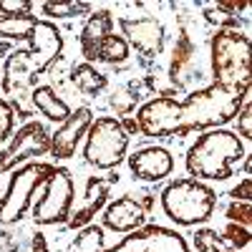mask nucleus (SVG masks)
Masks as SVG:
<instances>
[{
    "label": "nucleus",
    "instance_id": "1",
    "mask_svg": "<svg viewBox=\"0 0 252 252\" xmlns=\"http://www.w3.org/2000/svg\"><path fill=\"white\" fill-rule=\"evenodd\" d=\"M63 53V35L56 23L51 20H38L28 48L13 51L3 61V91L15 94L26 86L35 89V81L43 76Z\"/></svg>",
    "mask_w": 252,
    "mask_h": 252
},
{
    "label": "nucleus",
    "instance_id": "2",
    "mask_svg": "<svg viewBox=\"0 0 252 252\" xmlns=\"http://www.w3.org/2000/svg\"><path fill=\"white\" fill-rule=\"evenodd\" d=\"M247 98L250 91H232L220 83H209V86L187 94L184 101H177V136L224 129V124L235 121Z\"/></svg>",
    "mask_w": 252,
    "mask_h": 252
},
{
    "label": "nucleus",
    "instance_id": "3",
    "mask_svg": "<svg viewBox=\"0 0 252 252\" xmlns=\"http://www.w3.org/2000/svg\"><path fill=\"white\" fill-rule=\"evenodd\" d=\"M247 157L245 141L232 129H209L202 131L194 144L187 149L184 166L192 179L199 182H227L235 174L237 164Z\"/></svg>",
    "mask_w": 252,
    "mask_h": 252
},
{
    "label": "nucleus",
    "instance_id": "4",
    "mask_svg": "<svg viewBox=\"0 0 252 252\" xmlns=\"http://www.w3.org/2000/svg\"><path fill=\"white\" fill-rule=\"evenodd\" d=\"M161 209L177 227H197L212 220L217 192L199 179L177 177L161 189Z\"/></svg>",
    "mask_w": 252,
    "mask_h": 252
},
{
    "label": "nucleus",
    "instance_id": "5",
    "mask_svg": "<svg viewBox=\"0 0 252 252\" xmlns=\"http://www.w3.org/2000/svg\"><path fill=\"white\" fill-rule=\"evenodd\" d=\"M212 83L232 91H250V38L242 31H215L209 38Z\"/></svg>",
    "mask_w": 252,
    "mask_h": 252
},
{
    "label": "nucleus",
    "instance_id": "6",
    "mask_svg": "<svg viewBox=\"0 0 252 252\" xmlns=\"http://www.w3.org/2000/svg\"><path fill=\"white\" fill-rule=\"evenodd\" d=\"M83 144V161L94 169L114 172L126 159L131 136L124 131L121 119L116 116H96L86 131Z\"/></svg>",
    "mask_w": 252,
    "mask_h": 252
},
{
    "label": "nucleus",
    "instance_id": "7",
    "mask_svg": "<svg viewBox=\"0 0 252 252\" xmlns=\"http://www.w3.org/2000/svg\"><path fill=\"white\" fill-rule=\"evenodd\" d=\"M56 172V164L48 161H28L20 169H13V177L0 197V224H15L33 207V197Z\"/></svg>",
    "mask_w": 252,
    "mask_h": 252
},
{
    "label": "nucleus",
    "instance_id": "8",
    "mask_svg": "<svg viewBox=\"0 0 252 252\" xmlns=\"http://www.w3.org/2000/svg\"><path fill=\"white\" fill-rule=\"evenodd\" d=\"M38 192L40 197L31 207L33 222L40 227L66 224L73 212V202H76V182L71 172L66 166H56V172L46 179V184Z\"/></svg>",
    "mask_w": 252,
    "mask_h": 252
},
{
    "label": "nucleus",
    "instance_id": "9",
    "mask_svg": "<svg viewBox=\"0 0 252 252\" xmlns=\"http://www.w3.org/2000/svg\"><path fill=\"white\" fill-rule=\"evenodd\" d=\"M166 76H169L172 89L169 91H184L189 89V83L194 78H202L199 68V38L197 31L189 20L182 15L179 18V28H177V40L172 48V58L166 66Z\"/></svg>",
    "mask_w": 252,
    "mask_h": 252
},
{
    "label": "nucleus",
    "instance_id": "10",
    "mask_svg": "<svg viewBox=\"0 0 252 252\" xmlns=\"http://www.w3.org/2000/svg\"><path fill=\"white\" fill-rule=\"evenodd\" d=\"M51 152V131L40 121H26L10 136L8 146L0 149V174L13 172L18 164H28L33 157Z\"/></svg>",
    "mask_w": 252,
    "mask_h": 252
},
{
    "label": "nucleus",
    "instance_id": "11",
    "mask_svg": "<svg viewBox=\"0 0 252 252\" xmlns=\"http://www.w3.org/2000/svg\"><path fill=\"white\" fill-rule=\"evenodd\" d=\"M116 23L121 28L124 40L129 43V48H134L146 61L159 58V53L164 51V40H166V31L159 18L149 13H129V15H119Z\"/></svg>",
    "mask_w": 252,
    "mask_h": 252
},
{
    "label": "nucleus",
    "instance_id": "12",
    "mask_svg": "<svg viewBox=\"0 0 252 252\" xmlns=\"http://www.w3.org/2000/svg\"><path fill=\"white\" fill-rule=\"evenodd\" d=\"M103 252H192L182 232L164 224H144Z\"/></svg>",
    "mask_w": 252,
    "mask_h": 252
},
{
    "label": "nucleus",
    "instance_id": "13",
    "mask_svg": "<svg viewBox=\"0 0 252 252\" xmlns=\"http://www.w3.org/2000/svg\"><path fill=\"white\" fill-rule=\"evenodd\" d=\"M114 184H119V172H109L106 177H96V174L89 177L86 187H83V197L73 207L66 227L68 229H83L86 224H91L94 217L98 212H103V207L109 204V194H111Z\"/></svg>",
    "mask_w": 252,
    "mask_h": 252
},
{
    "label": "nucleus",
    "instance_id": "14",
    "mask_svg": "<svg viewBox=\"0 0 252 252\" xmlns=\"http://www.w3.org/2000/svg\"><path fill=\"white\" fill-rule=\"evenodd\" d=\"M94 119L96 116H94V111L89 106H81V109L71 111V116L51 134V157H56L58 161L71 159L76 154V149H78L81 139L86 136Z\"/></svg>",
    "mask_w": 252,
    "mask_h": 252
},
{
    "label": "nucleus",
    "instance_id": "15",
    "mask_svg": "<svg viewBox=\"0 0 252 252\" xmlns=\"http://www.w3.org/2000/svg\"><path fill=\"white\" fill-rule=\"evenodd\" d=\"M126 161H129L134 179L146 182V184L161 182L166 177H172L174 172V157L164 146H141V149L126 157Z\"/></svg>",
    "mask_w": 252,
    "mask_h": 252
},
{
    "label": "nucleus",
    "instance_id": "16",
    "mask_svg": "<svg viewBox=\"0 0 252 252\" xmlns=\"http://www.w3.org/2000/svg\"><path fill=\"white\" fill-rule=\"evenodd\" d=\"M146 215L144 207L131 197V194H124V197H116L114 202H109L101 212V222L106 229L111 232H119V235H129V232H136L146 224Z\"/></svg>",
    "mask_w": 252,
    "mask_h": 252
},
{
    "label": "nucleus",
    "instance_id": "17",
    "mask_svg": "<svg viewBox=\"0 0 252 252\" xmlns=\"http://www.w3.org/2000/svg\"><path fill=\"white\" fill-rule=\"evenodd\" d=\"M109 33H114V13L111 10H94L89 15V20L83 23L81 35H78V48H81L83 63H91V56H94L96 46Z\"/></svg>",
    "mask_w": 252,
    "mask_h": 252
},
{
    "label": "nucleus",
    "instance_id": "18",
    "mask_svg": "<svg viewBox=\"0 0 252 252\" xmlns=\"http://www.w3.org/2000/svg\"><path fill=\"white\" fill-rule=\"evenodd\" d=\"M31 103L40 116H46L53 124H63L71 116V106L58 96V91L53 86H35L31 91Z\"/></svg>",
    "mask_w": 252,
    "mask_h": 252
},
{
    "label": "nucleus",
    "instance_id": "19",
    "mask_svg": "<svg viewBox=\"0 0 252 252\" xmlns=\"http://www.w3.org/2000/svg\"><path fill=\"white\" fill-rule=\"evenodd\" d=\"M68 76H71V83L83 96H98L109 86L106 73H101L96 66H91V63H76V66H71Z\"/></svg>",
    "mask_w": 252,
    "mask_h": 252
},
{
    "label": "nucleus",
    "instance_id": "20",
    "mask_svg": "<svg viewBox=\"0 0 252 252\" xmlns=\"http://www.w3.org/2000/svg\"><path fill=\"white\" fill-rule=\"evenodd\" d=\"M129 43L124 40L121 33H109L106 38L96 46L94 56H91V66L94 63H106V66H119V63H126L129 61Z\"/></svg>",
    "mask_w": 252,
    "mask_h": 252
},
{
    "label": "nucleus",
    "instance_id": "21",
    "mask_svg": "<svg viewBox=\"0 0 252 252\" xmlns=\"http://www.w3.org/2000/svg\"><path fill=\"white\" fill-rule=\"evenodd\" d=\"M38 23L33 13L20 15H0V40H15V43H28V38Z\"/></svg>",
    "mask_w": 252,
    "mask_h": 252
},
{
    "label": "nucleus",
    "instance_id": "22",
    "mask_svg": "<svg viewBox=\"0 0 252 252\" xmlns=\"http://www.w3.org/2000/svg\"><path fill=\"white\" fill-rule=\"evenodd\" d=\"M141 101L139 91L134 83H124V86H116L109 96V106L119 114V116H129L131 111H136V103Z\"/></svg>",
    "mask_w": 252,
    "mask_h": 252
},
{
    "label": "nucleus",
    "instance_id": "23",
    "mask_svg": "<svg viewBox=\"0 0 252 252\" xmlns=\"http://www.w3.org/2000/svg\"><path fill=\"white\" fill-rule=\"evenodd\" d=\"M71 252H103V227L86 224L76 237V245Z\"/></svg>",
    "mask_w": 252,
    "mask_h": 252
},
{
    "label": "nucleus",
    "instance_id": "24",
    "mask_svg": "<svg viewBox=\"0 0 252 252\" xmlns=\"http://www.w3.org/2000/svg\"><path fill=\"white\" fill-rule=\"evenodd\" d=\"M192 245L197 252H224L229 250L222 240V235L217 232V229H209V227H199L194 229V235H192Z\"/></svg>",
    "mask_w": 252,
    "mask_h": 252
},
{
    "label": "nucleus",
    "instance_id": "25",
    "mask_svg": "<svg viewBox=\"0 0 252 252\" xmlns=\"http://www.w3.org/2000/svg\"><path fill=\"white\" fill-rule=\"evenodd\" d=\"M40 10L48 18H76V15H91L94 5L91 3H43Z\"/></svg>",
    "mask_w": 252,
    "mask_h": 252
},
{
    "label": "nucleus",
    "instance_id": "26",
    "mask_svg": "<svg viewBox=\"0 0 252 252\" xmlns=\"http://www.w3.org/2000/svg\"><path fill=\"white\" fill-rule=\"evenodd\" d=\"M202 18L207 20L209 26H215L217 31H240V26H242V18H240V15H237V18H235V15H227V13L217 10L212 3L204 5Z\"/></svg>",
    "mask_w": 252,
    "mask_h": 252
},
{
    "label": "nucleus",
    "instance_id": "27",
    "mask_svg": "<svg viewBox=\"0 0 252 252\" xmlns=\"http://www.w3.org/2000/svg\"><path fill=\"white\" fill-rule=\"evenodd\" d=\"M222 240H224V245L229 247V250H242V247H247L250 245V229L247 227H240V224H235V222H227L224 224V229H222Z\"/></svg>",
    "mask_w": 252,
    "mask_h": 252
},
{
    "label": "nucleus",
    "instance_id": "28",
    "mask_svg": "<svg viewBox=\"0 0 252 252\" xmlns=\"http://www.w3.org/2000/svg\"><path fill=\"white\" fill-rule=\"evenodd\" d=\"M13 131H15V109H13V103H8L0 96V146L10 141Z\"/></svg>",
    "mask_w": 252,
    "mask_h": 252
},
{
    "label": "nucleus",
    "instance_id": "29",
    "mask_svg": "<svg viewBox=\"0 0 252 252\" xmlns=\"http://www.w3.org/2000/svg\"><path fill=\"white\" fill-rule=\"evenodd\" d=\"M224 217L227 222H235L240 227H247L250 229V222H252V204L250 202H229L227 209H224Z\"/></svg>",
    "mask_w": 252,
    "mask_h": 252
},
{
    "label": "nucleus",
    "instance_id": "30",
    "mask_svg": "<svg viewBox=\"0 0 252 252\" xmlns=\"http://www.w3.org/2000/svg\"><path fill=\"white\" fill-rule=\"evenodd\" d=\"M235 119H237V131L235 134L242 141H250L252 139V106H250V98L242 103V109H240V114Z\"/></svg>",
    "mask_w": 252,
    "mask_h": 252
},
{
    "label": "nucleus",
    "instance_id": "31",
    "mask_svg": "<svg viewBox=\"0 0 252 252\" xmlns=\"http://www.w3.org/2000/svg\"><path fill=\"white\" fill-rule=\"evenodd\" d=\"M31 10H33L31 0H0V15H20Z\"/></svg>",
    "mask_w": 252,
    "mask_h": 252
},
{
    "label": "nucleus",
    "instance_id": "32",
    "mask_svg": "<svg viewBox=\"0 0 252 252\" xmlns=\"http://www.w3.org/2000/svg\"><path fill=\"white\" fill-rule=\"evenodd\" d=\"M217 10H222V13H227V15H235L237 18V13H247L250 10V3L247 0H217V3H212Z\"/></svg>",
    "mask_w": 252,
    "mask_h": 252
},
{
    "label": "nucleus",
    "instance_id": "33",
    "mask_svg": "<svg viewBox=\"0 0 252 252\" xmlns=\"http://www.w3.org/2000/svg\"><path fill=\"white\" fill-rule=\"evenodd\" d=\"M235 202H250L252 199V179L250 177H242V182L237 187H232V192H229Z\"/></svg>",
    "mask_w": 252,
    "mask_h": 252
},
{
    "label": "nucleus",
    "instance_id": "34",
    "mask_svg": "<svg viewBox=\"0 0 252 252\" xmlns=\"http://www.w3.org/2000/svg\"><path fill=\"white\" fill-rule=\"evenodd\" d=\"M33 252H48V242L43 232H35L33 235Z\"/></svg>",
    "mask_w": 252,
    "mask_h": 252
},
{
    "label": "nucleus",
    "instance_id": "35",
    "mask_svg": "<svg viewBox=\"0 0 252 252\" xmlns=\"http://www.w3.org/2000/svg\"><path fill=\"white\" fill-rule=\"evenodd\" d=\"M121 126H124V131L129 134V136H136V134H139V126H136V119H134V116H126V119L121 121Z\"/></svg>",
    "mask_w": 252,
    "mask_h": 252
},
{
    "label": "nucleus",
    "instance_id": "36",
    "mask_svg": "<svg viewBox=\"0 0 252 252\" xmlns=\"http://www.w3.org/2000/svg\"><path fill=\"white\" fill-rule=\"evenodd\" d=\"M224 252H237V250H224Z\"/></svg>",
    "mask_w": 252,
    "mask_h": 252
}]
</instances>
